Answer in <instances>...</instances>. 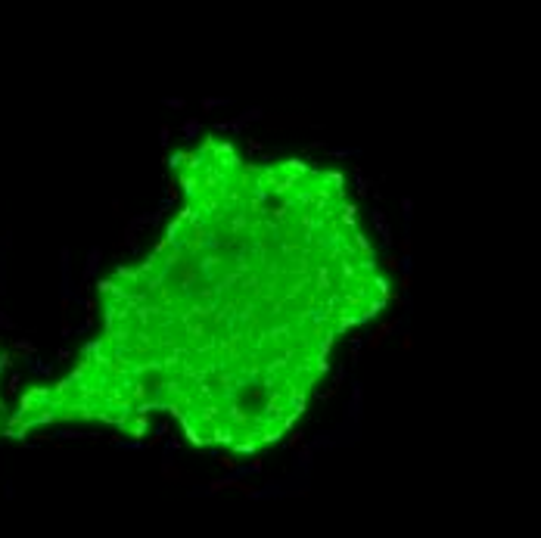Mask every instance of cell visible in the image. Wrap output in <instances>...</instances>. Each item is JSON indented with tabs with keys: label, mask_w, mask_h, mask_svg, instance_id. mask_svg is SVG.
<instances>
[{
	"label": "cell",
	"mask_w": 541,
	"mask_h": 538,
	"mask_svg": "<svg viewBox=\"0 0 541 538\" xmlns=\"http://www.w3.org/2000/svg\"><path fill=\"white\" fill-rule=\"evenodd\" d=\"M162 237L97 286V336L10 417L22 436L103 423L143 436L171 417L199 448L255 454L286 439L336 342L389 302L345 177L255 159L221 134L171 152Z\"/></svg>",
	"instance_id": "cell-1"
}]
</instances>
